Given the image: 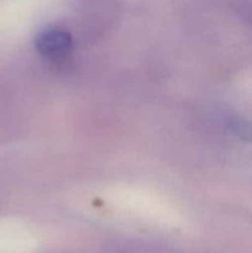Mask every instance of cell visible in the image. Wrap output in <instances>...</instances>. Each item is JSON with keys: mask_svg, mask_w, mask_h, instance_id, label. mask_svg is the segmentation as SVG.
I'll return each instance as SVG.
<instances>
[{"mask_svg": "<svg viewBox=\"0 0 252 253\" xmlns=\"http://www.w3.org/2000/svg\"><path fill=\"white\" fill-rule=\"evenodd\" d=\"M237 10L246 19L252 20V0H237Z\"/></svg>", "mask_w": 252, "mask_h": 253, "instance_id": "cell-2", "label": "cell"}, {"mask_svg": "<svg viewBox=\"0 0 252 253\" xmlns=\"http://www.w3.org/2000/svg\"><path fill=\"white\" fill-rule=\"evenodd\" d=\"M73 41L64 30L49 29L41 32L36 39V49L42 57L53 62L63 61L71 54Z\"/></svg>", "mask_w": 252, "mask_h": 253, "instance_id": "cell-1", "label": "cell"}]
</instances>
